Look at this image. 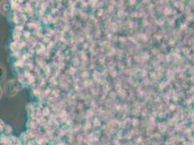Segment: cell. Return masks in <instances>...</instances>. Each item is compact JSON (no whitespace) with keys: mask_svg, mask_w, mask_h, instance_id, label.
I'll use <instances>...</instances> for the list:
<instances>
[{"mask_svg":"<svg viewBox=\"0 0 194 145\" xmlns=\"http://www.w3.org/2000/svg\"><path fill=\"white\" fill-rule=\"evenodd\" d=\"M2 96V90H1V88H0V97H1Z\"/></svg>","mask_w":194,"mask_h":145,"instance_id":"7a4b0ae2","label":"cell"},{"mask_svg":"<svg viewBox=\"0 0 194 145\" xmlns=\"http://www.w3.org/2000/svg\"><path fill=\"white\" fill-rule=\"evenodd\" d=\"M5 76V69L3 65H0V81H3L4 77Z\"/></svg>","mask_w":194,"mask_h":145,"instance_id":"6da1fadb","label":"cell"}]
</instances>
